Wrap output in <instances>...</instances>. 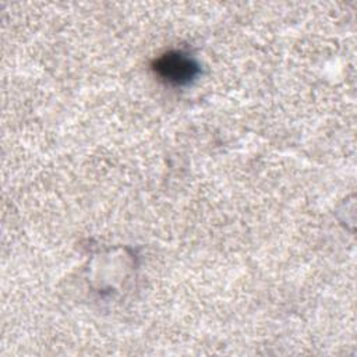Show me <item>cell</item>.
<instances>
[{"mask_svg": "<svg viewBox=\"0 0 357 357\" xmlns=\"http://www.w3.org/2000/svg\"><path fill=\"white\" fill-rule=\"evenodd\" d=\"M155 74L170 85H187L199 73L197 61L187 53L172 50L159 56L153 63Z\"/></svg>", "mask_w": 357, "mask_h": 357, "instance_id": "obj_1", "label": "cell"}]
</instances>
